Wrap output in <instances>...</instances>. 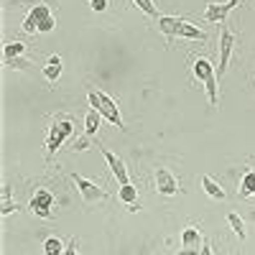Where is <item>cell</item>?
Here are the masks:
<instances>
[{"mask_svg": "<svg viewBox=\"0 0 255 255\" xmlns=\"http://www.w3.org/2000/svg\"><path fill=\"white\" fill-rule=\"evenodd\" d=\"M100 151H102V156H105V163H108V168L113 171V176L118 179V184H120V186L130 184V174H128L125 161H123L120 156H115L113 151H108V148H100Z\"/></svg>", "mask_w": 255, "mask_h": 255, "instance_id": "cell-10", "label": "cell"}, {"mask_svg": "<svg viewBox=\"0 0 255 255\" xmlns=\"http://www.w3.org/2000/svg\"><path fill=\"white\" fill-rule=\"evenodd\" d=\"M202 245H204L202 230L197 225H186L184 232H181V250H179V255H199Z\"/></svg>", "mask_w": 255, "mask_h": 255, "instance_id": "cell-7", "label": "cell"}, {"mask_svg": "<svg viewBox=\"0 0 255 255\" xmlns=\"http://www.w3.org/2000/svg\"><path fill=\"white\" fill-rule=\"evenodd\" d=\"M133 5L138 8V10H143L148 18H153V20H158V8L153 5V0H133Z\"/></svg>", "mask_w": 255, "mask_h": 255, "instance_id": "cell-23", "label": "cell"}, {"mask_svg": "<svg viewBox=\"0 0 255 255\" xmlns=\"http://www.w3.org/2000/svg\"><path fill=\"white\" fill-rule=\"evenodd\" d=\"M118 199H120L123 204H128V209H130V212H138V209H140V202H138V189H135L133 184L120 186V189H118Z\"/></svg>", "mask_w": 255, "mask_h": 255, "instance_id": "cell-14", "label": "cell"}, {"mask_svg": "<svg viewBox=\"0 0 255 255\" xmlns=\"http://www.w3.org/2000/svg\"><path fill=\"white\" fill-rule=\"evenodd\" d=\"M191 74H194L197 82L204 84L209 108H217V67H215V64H212L209 59L199 56V59L191 61Z\"/></svg>", "mask_w": 255, "mask_h": 255, "instance_id": "cell-2", "label": "cell"}, {"mask_svg": "<svg viewBox=\"0 0 255 255\" xmlns=\"http://www.w3.org/2000/svg\"><path fill=\"white\" fill-rule=\"evenodd\" d=\"M72 181H74V186H77V191H79L82 202L87 204V207H92V204H100V202H105V199H108V191H105L102 186H97L95 181H87V179H84V176H79V174H72Z\"/></svg>", "mask_w": 255, "mask_h": 255, "instance_id": "cell-4", "label": "cell"}, {"mask_svg": "<svg viewBox=\"0 0 255 255\" xmlns=\"http://www.w3.org/2000/svg\"><path fill=\"white\" fill-rule=\"evenodd\" d=\"M153 181H156V191H158L161 197H174V194H179V179L168 171V168L156 166Z\"/></svg>", "mask_w": 255, "mask_h": 255, "instance_id": "cell-9", "label": "cell"}, {"mask_svg": "<svg viewBox=\"0 0 255 255\" xmlns=\"http://www.w3.org/2000/svg\"><path fill=\"white\" fill-rule=\"evenodd\" d=\"M61 72H64V59H61L59 54H51V56L46 59V64H44V77H46V82L56 84L59 77H61Z\"/></svg>", "mask_w": 255, "mask_h": 255, "instance_id": "cell-13", "label": "cell"}, {"mask_svg": "<svg viewBox=\"0 0 255 255\" xmlns=\"http://www.w3.org/2000/svg\"><path fill=\"white\" fill-rule=\"evenodd\" d=\"M184 18H176V15H158V31L166 36V44H174L179 38V26H181Z\"/></svg>", "mask_w": 255, "mask_h": 255, "instance_id": "cell-12", "label": "cell"}, {"mask_svg": "<svg viewBox=\"0 0 255 255\" xmlns=\"http://www.w3.org/2000/svg\"><path fill=\"white\" fill-rule=\"evenodd\" d=\"M202 186H204V191H207L212 199H217V202H225V199H227V191H225L215 179H212V176H202Z\"/></svg>", "mask_w": 255, "mask_h": 255, "instance_id": "cell-16", "label": "cell"}, {"mask_svg": "<svg viewBox=\"0 0 255 255\" xmlns=\"http://www.w3.org/2000/svg\"><path fill=\"white\" fill-rule=\"evenodd\" d=\"M253 197H255V194H253Z\"/></svg>", "mask_w": 255, "mask_h": 255, "instance_id": "cell-30", "label": "cell"}, {"mask_svg": "<svg viewBox=\"0 0 255 255\" xmlns=\"http://www.w3.org/2000/svg\"><path fill=\"white\" fill-rule=\"evenodd\" d=\"M238 8V0H225V3H209L204 10V20L207 23H225L227 15Z\"/></svg>", "mask_w": 255, "mask_h": 255, "instance_id": "cell-11", "label": "cell"}, {"mask_svg": "<svg viewBox=\"0 0 255 255\" xmlns=\"http://www.w3.org/2000/svg\"><path fill=\"white\" fill-rule=\"evenodd\" d=\"M235 44H238V38H235V33L230 31V26L220 23V46H217V54H220L217 72H220V77H225V72H227V64H230V56H232Z\"/></svg>", "mask_w": 255, "mask_h": 255, "instance_id": "cell-6", "label": "cell"}, {"mask_svg": "<svg viewBox=\"0 0 255 255\" xmlns=\"http://www.w3.org/2000/svg\"><path fill=\"white\" fill-rule=\"evenodd\" d=\"M90 143H92V138H90V135H82V138L74 143V151H87Z\"/></svg>", "mask_w": 255, "mask_h": 255, "instance_id": "cell-27", "label": "cell"}, {"mask_svg": "<svg viewBox=\"0 0 255 255\" xmlns=\"http://www.w3.org/2000/svg\"><path fill=\"white\" fill-rule=\"evenodd\" d=\"M74 135V120L67 113H56L49 128V135H46V161H51L59 148L64 145V140H69Z\"/></svg>", "mask_w": 255, "mask_h": 255, "instance_id": "cell-1", "label": "cell"}, {"mask_svg": "<svg viewBox=\"0 0 255 255\" xmlns=\"http://www.w3.org/2000/svg\"><path fill=\"white\" fill-rule=\"evenodd\" d=\"M87 100H90V108H95L105 120L108 123H113V125H118L120 130L125 128V123H123V115H120V110H118V102L113 100V97H108L105 92H100V90H95V87H90L87 90Z\"/></svg>", "mask_w": 255, "mask_h": 255, "instance_id": "cell-3", "label": "cell"}, {"mask_svg": "<svg viewBox=\"0 0 255 255\" xmlns=\"http://www.w3.org/2000/svg\"><path fill=\"white\" fill-rule=\"evenodd\" d=\"M56 28V18L54 15H49L46 20H44V23H41V28H38V33H51Z\"/></svg>", "mask_w": 255, "mask_h": 255, "instance_id": "cell-25", "label": "cell"}, {"mask_svg": "<svg viewBox=\"0 0 255 255\" xmlns=\"http://www.w3.org/2000/svg\"><path fill=\"white\" fill-rule=\"evenodd\" d=\"M199 255H215V253H212V243L204 238V245H202V250H199Z\"/></svg>", "mask_w": 255, "mask_h": 255, "instance_id": "cell-28", "label": "cell"}, {"mask_svg": "<svg viewBox=\"0 0 255 255\" xmlns=\"http://www.w3.org/2000/svg\"><path fill=\"white\" fill-rule=\"evenodd\" d=\"M87 3H90V8L95 10V13H105V10H108V0H87Z\"/></svg>", "mask_w": 255, "mask_h": 255, "instance_id": "cell-26", "label": "cell"}, {"mask_svg": "<svg viewBox=\"0 0 255 255\" xmlns=\"http://www.w3.org/2000/svg\"><path fill=\"white\" fill-rule=\"evenodd\" d=\"M227 225H230V230L235 232V235L240 238V243H245L248 240V232H245V220L238 215V212H230L227 215Z\"/></svg>", "mask_w": 255, "mask_h": 255, "instance_id": "cell-18", "label": "cell"}, {"mask_svg": "<svg viewBox=\"0 0 255 255\" xmlns=\"http://www.w3.org/2000/svg\"><path fill=\"white\" fill-rule=\"evenodd\" d=\"M5 67H10V69H18V72H31V59L28 56H18V59H10V61H5Z\"/></svg>", "mask_w": 255, "mask_h": 255, "instance_id": "cell-24", "label": "cell"}, {"mask_svg": "<svg viewBox=\"0 0 255 255\" xmlns=\"http://www.w3.org/2000/svg\"><path fill=\"white\" fill-rule=\"evenodd\" d=\"M100 123H102V115H100L95 108H90L87 118H84V135L95 138V135H97V130H100Z\"/></svg>", "mask_w": 255, "mask_h": 255, "instance_id": "cell-17", "label": "cell"}, {"mask_svg": "<svg viewBox=\"0 0 255 255\" xmlns=\"http://www.w3.org/2000/svg\"><path fill=\"white\" fill-rule=\"evenodd\" d=\"M179 38H189V41H204V38H207V33H204L199 26L189 23V20L184 18V20H181V26H179Z\"/></svg>", "mask_w": 255, "mask_h": 255, "instance_id": "cell-15", "label": "cell"}, {"mask_svg": "<svg viewBox=\"0 0 255 255\" xmlns=\"http://www.w3.org/2000/svg\"><path fill=\"white\" fill-rule=\"evenodd\" d=\"M255 194V171H248L240 181V197H253Z\"/></svg>", "mask_w": 255, "mask_h": 255, "instance_id": "cell-22", "label": "cell"}, {"mask_svg": "<svg viewBox=\"0 0 255 255\" xmlns=\"http://www.w3.org/2000/svg\"><path fill=\"white\" fill-rule=\"evenodd\" d=\"M54 204H56V199L49 189H36V194L28 202V209L38 220H51L54 217Z\"/></svg>", "mask_w": 255, "mask_h": 255, "instance_id": "cell-5", "label": "cell"}, {"mask_svg": "<svg viewBox=\"0 0 255 255\" xmlns=\"http://www.w3.org/2000/svg\"><path fill=\"white\" fill-rule=\"evenodd\" d=\"M64 255H79V253H77V240H72V243L67 245V250H64Z\"/></svg>", "mask_w": 255, "mask_h": 255, "instance_id": "cell-29", "label": "cell"}, {"mask_svg": "<svg viewBox=\"0 0 255 255\" xmlns=\"http://www.w3.org/2000/svg\"><path fill=\"white\" fill-rule=\"evenodd\" d=\"M51 15V8L46 5V3H38V5H33L31 10H28V15L23 18V23H20V31L23 33H28V36H33V33H38V28H41V23Z\"/></svg>", "mask_w": 255, "mask_h": 255, "instance_id": "cell-8", "label": "cell"}, {"mask_svg": "<svg viewBox=\"0 0 255 255\" xmlns=\"http://www.w3.org/2000/svg\"><path fill=\"white\" fill-rule=\"evenodd\" d=\"M67 245H64L59 238H46L44 240V255H64Z\"/></svg>", "mask_w": 255, "mask_h": 255, "instance_id": "cell-21", "label": "cell"}, {"mask_svg": "<svg viewBox=\"0 0 255 255\" xmlns=\"http://www.w3.org/2000/svg\"><path fill=\"white\" fill-rule=\"evenodd\" d=\"M18 56H26V44L23 41H8L3 46V59L10 61V59H18Z\"/></svg>", "mask_w": 255, "mask_h": 255, "instance_id": "cell-19", "label": "cell"}, {"mask_svg": "<svg viewBox=\"0 0 255 255\" xmlns=\"http://www.w3.org/2000/svg\"><path fill=\"white\" fill-rule=\"evenodd\" d=\"M0 194H3V199H0V215L8 217V215H13V212L18 209V204L10 197V186L8 184H3V191H0Z\"/></svg>", "mask_w": 255, "mask_h": 255, "instance_id": "cell-20", "label": "cell"}]
</instances>
